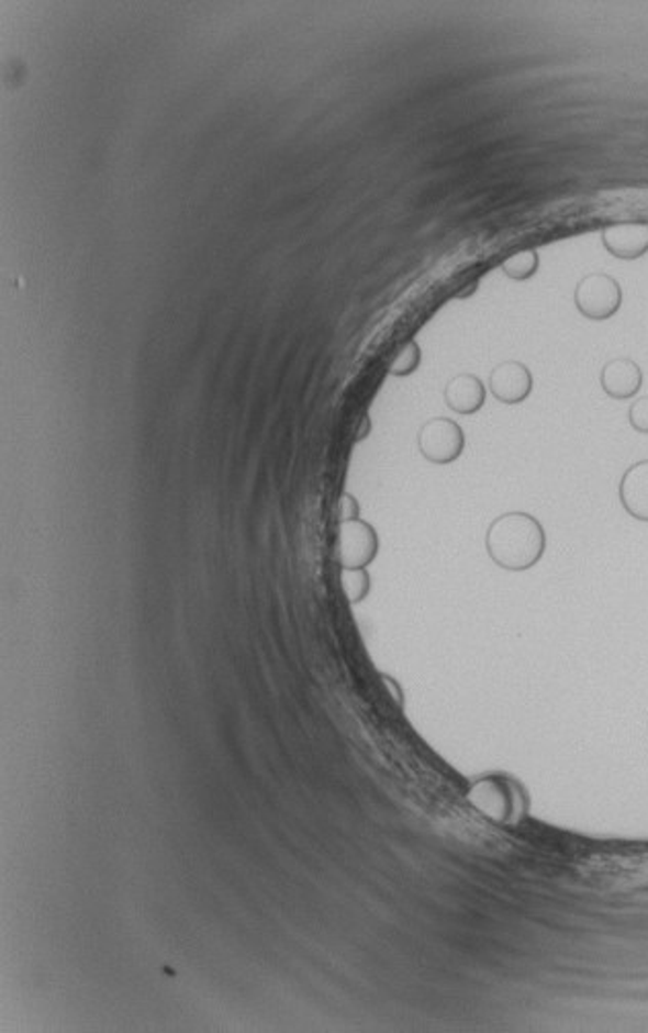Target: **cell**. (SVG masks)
Masks as SVG:
<instances>
[{
    "mask_svg": "<svg viewBox=\"0 0 648 1033\" xmlns=\"http://www.w3.org/2000/svg\"><path fill=\"white\" fill-rule=\"evenodd\" d=\"M603 248L619 260H636L648 253L647 222H617L602 230Z\"/></svg>",
    "mask_w": 648,
    "mask_h": 1033,
    "instance_id": "52a82bcc",
    "label": "cell"
},
{
    "mask_svg": "<svg viewBox=\"0 0 648 1033\" xmlns=\"http://www.w3.org/2000/svg\"><path fill=\"white\" fill-rule=\"evenodd\" d=\"M421 456L435 466H448L462 456L466 435L462 426L451 419L435 416L423 423L417 433Z\"/></svg>",
    "mask_w": 648,
    "mask_h": 1033,
    "instance_id": "277c9868",
    "label": "cell"
},
{
    "mask_svg": "<svg viewBox=\"0 0 648 1033\" xmlns=\"http://www.w3.org/2000/svg\"><path fill=\"white\" fill-rule=\"evenodd\" d=\"M444 398L449 411L456 414H474L487 402V386L474 374H458L448 381Z\"/></svg>",
    "mask_w": 648,
    "mask_h": 1033,
    "instance_id": "30bf717a",
    "label": "cell"
},
{
    "mask_svg": "<svg viewBox=\"0 0 648 1033\" xmlns=\"http://www.w3.org/2000/svg\"><path fill=\"white\" fill-rule=\"evenodd\" d=\"M477 289H479V281H472V284L468 286V289H466V291H460L456 298H462V300L463 298H470V296H472Z\"/></svg>",
    "mask_w": 648,
    "mask_h": 1033,
    "instance_id": "ac0fdd59",
    "label": "cell"
},
{
    "mask_svg": "<svg viewBox=\"0 0 648 1033\" xmlns=\"http://www.w3.org/2000/svg\"><path fill=\"white\" fill-rule=\"evenodd\" d=\"M544 525L532 513L511 511L494 516L484 535V547L494 566L507 573H525L540 563L546 552Z\"/></svg>",
    "mask_w": 648,
    "mask_h": 1033,
    "instance_id": "6da1fadb",
    "label": "cell"
},
{
    "mask_svg": "<svg viewBox=\"0 0 648 1033\" xmlns=\"http://www.w3.org/2000/svg\"><path fill=\"white\" fill-rule=\"evenodd\" d=\"M538 269H540V255L536 248L519 251L501 263V271L505 274V277H510L511 281H527L538 274Z\"/></svg>",
    "mask_w": 648,
    "mask_h": 1033,
    "instance_id": "8fae6325",
    "label": "cell"
},
{
    "mask_svg": "<svg viewBox=\"0 0 648 1033\" xmlns=\"http://www.w3.org/2000/svg\"><path fill=\"white\" fill-rule=\"evenodd\" d=\"M489 390L501 404H522L534 390V376L522 362H503L491 371Z\"/></svg>",
    "mask_w": 648,
    "mask_h": 1033,
    "instance_id": "8992f818",
    "label": "cell"
},
{
    "mask_svg": "<svg viewBox=\"0 0 648 1033\" xmlns=\"http://www.w3.org/2000/svg\"><path fill=\"white\" fill-rule=\"evenodd\" d=\"M466 800L482 819L499 826H519L529 814V791L515 775L491 771L470 781Z\"/></svg>",
    "mask_w": 648,
    "mask_h": 1033,
    "instance_id": "7a4b0ae2",
    "label": "cell"
},
{
    "mask_svg": "<svg viewBox=\"0 0 648 1033\" xmlns=\"http://www.w3.org/2000/svg\"><path fill=\"white\" fill-rule=\"evenodd\" d=\"M382 679H384V684L390 687V691H392V696L396 699V703L402 708V706H404V696H402V689L399 687V684H396L392 677H388V675H382Z\"/></svg>",
    "mask_w": 648,
    "mask_h": 1033,
    "instance_id": "2e32d148",
    "label": "cell"
},
{
    "mask_svg": "<svg viewBox=\"0 0 648 1033\" xmlns=\"http://www.w3.org/2000/svg\"><path fill=\"white\" fill-rule=\"evenodd\" d=\"M628 423L636 433L648 435V396L636 398L628 411Z\"/></svg>",
    "mask_w": 648,
    "mask_h": 1033,
    "instance_id": "5bb4252c",
    "label": "cell"
},
{
    "mask_svg": "<svg viewBox=\"0 0 648 1033\" xmlns=\"http://www.w3.org/2000/svg\"><path fill=\"white\" fill-rule=\"evenodd\" d=\"M378 552L380 537L368 521L356 519L340 523L337 544L340 568H368L376 560Z\"/></svg>",
    "mask_w": 648,
    "mask_h": 1033,
    "instance_id": "5b68a950",
    "label": "cell"
},
{
    "mask_svg": "<svg viewBox=\"0 0 648 1033\" xmlns=\"http://www.w3.org/2000/svg\"><path fill=\"white\" fill-rule=\"evenodd\" d=\"M645 374L630 357H616L603 365L600 374L602 390L614 400H633L640 392Z\"/></svg>",
    "mask_w": 648,
    "mask_h": 1033,
    "instance_id": "ba28073f",
    "label": "cell"
},
{
    "mask_svg": "<svg viewBox=\"0 0 648 1033\" xmlns=\"http://www.w3.org/2000/svg\"><path fill=\"white\" fill-rule=\"evenodd\" d=\"M370 416H364V421H361V429L357 431V441L366 440V437H368V433H370Z\"/></svg>",
    "mask_w": 648,
    "mask_h": 1033,
    "instance_id": "e0dca14e",
    "label": "cell"
},
{
    "mask_svg": "<svg viewBox=\"0 0 648 1033\" xmlns=\"http://www.w3.org/2000/svg\"><path fill=\"white\" fill-rule=\"evenodd\" d=\"M339 519L340 523H347V521H356V519H359V502H357L356 497H354V495H349V492H345V495L340 497Z\"/></svg>",
    "mask_w": 648,
    "mask_h": 1033,
    "instance_id": "9a60e30c",
    "label": "cell"
},
{
    "mask_svg": "<svg viewBox=\"0 0 648 1033\" xmlns=\"http://www.w3.org/2000/svg\"><path fill=\"white\" fill-rule=\"evenodd\" d=\"M617 495L628 515L648 523V459L636 462L624 471Z\"/></svg>",
    "mask_w": 648,
    "mask_h": 1033,
    "instance_id": "9c48e42d",
    "label": "cell"
},
{
    "mask_svg": "<svg viewBox=\"0 0 648 1033\" xmlns=\"http://www.w3.org/2000/svg\"><path fill=\"white\" fill-rule=\"evenodd\" d=\"M340 587H343V593H345L347 601H349L351 606L361 603V601L370 595L371 589V578L368 568H343V573H340Z\"/></svg>",
    "mask_w": 648,
    "mask_h": 1033,
    "instance_id": "7c38bea8",
    "label": "cell"
},
{
    "mask_svg": "<svg viewBox=\"0 0 648 1033\" xmlns=\"http://www.w3.org/2000/svg\"><path fill=\"white\" fill-rule=\"evenodd\" d=\"M624 302V291L616 277L607 274H586L574 288V306L581 316L603 322L616 316Z\"/></svg>",
    "mask_w": 648,
    "mask_h": 1033,
    "instance_id": "3957f363",
    "label": "cell"
},
{
    "mask_svg": "<svg viewBox=\"0 0 648 1033\" xmlns=\"http://www.w3.org/2000/svg\"><path fill=\"white\" fill-rule=\"evenodd\" d=\"M418 365H421V347H418L415 338H411L402 345L401 351L396 353V357L392 359L390 376H394V378L413 376L417 371Z\"/></svg>",
    "mask_w": 648,
    "mask_h": 1033,
    "instance_id": "4fadbf2b",
    "label": "cell"
}]
</instances>
